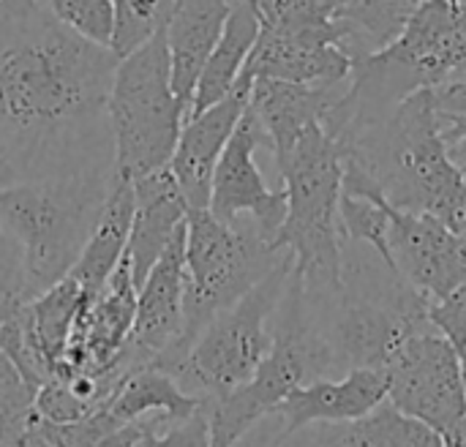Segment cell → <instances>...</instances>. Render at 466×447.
<instances>
[{"mask_svg": "<svg viewBox=\"0 0 466 447\" xmlns=\"http://www.w3.org/2000/svg\"><path fill=\"white\" fill-rule=\"evenodd\" d=\"M117 60L46 0L0 3V158L16 180L115 172L106 104Z\"/></svg>", "mask_w": 466, "mask_h": 447, "instance_id": "cell-1", "label": "cell"}, {"mask_svg": "<svg viewBox=\"0 0 466 447\" xmlns=\"http://www.w3.org/2000/svg\"><path fill=\"white\" fill-rule=\"evenodd\" d=\"M333 139L347 158H358L377 178L382 194L401 210L437 216L466 178L448 156L434 87L407 96L385 117Z\"/></svg>", "mask_w": 466, "mask_h": 447, "instance_id": "cell-2", "label": "cell"}, {"mask_svg": "<svg viewBox=\"0 0 466 447\" xmlns=\"http://www.w3.org/2000/svg\"><path fill=\"white\" fill-rule=\"evenodd\" d=\"M287 216L273 238L276 251H292V279L311 300L344 290L339 202L344 191V150L322 123H314L281 169Z\"/></svg>", "mask_w": 466, "mask_h": 447, "instance_id": "cell-3", "label": "cell"}, {"mask_svg": "<svg viewBox=\"0 0 466 447\" xmlns=\"http://www.w3.org/2000/svg\"><path fill=\"white\" fill-rule=\"evenodd\" d=\"M115 175L16 180L0 188V221L25 251L27 300L71 273L112 191Z\"/></svg>", "mask_w": 466, "mask_h": 447, "instance_id": "cell-4", "label": "cell"}, {"mask_svg": "<svg viewBox=\"0 0 466 447\" xmlns=\"http://www.w3.org/2000/svg\"><path fill=\"white\" fill-rule=\"evenodd\" d=\"M276 320L273 347L251 380L227 396L208 399L213 445H235L246 440L248 432L268 418L292 388L339 374L336 355L319 328V320L311 314V300L292 276L279 303Z\"/></svg>", "mask_w": 466, "mask_h": 447, "instance_id": "cell-5", "label": "cell"}, {"mask_svg": "<svg viewBox=\"0 0 466 447\" xmlns=\"http://www.w3.org/2000/svg\"><path fill=\"white\" fill-rule=\"evenodd\" d=\"M292 265L295 257L287 251V257L259 284H254L229 309L218 311L188 350L169 347L153 361V366L172 374L183 391L210 399L227 396L251 380L273 347L268 320L279 311L292 276Z\"/></svg>", "mask_w": 466, "mask_h": 447, "instance_id": "cell-6", "label": "cell"}, {"mask_svg": "<svg viewBox=\"0 0 466 447\" xmlns=\"http://www.w3.org/2000/svg\"><path fill=\"white\" fill-rule=\"evenodd\" d=\"M106 109L115 172L137 178L172 161L188 107L172 85L167 27L117 60Z\"/></svg>", "mask_w": 466, "mask_h": 447, "instance_id": "cell-7", "label": "cell"}, {"mask_svg": "<svg viewBox=\"0 0 466 447\" xmlns=\"http://www.w3.org/2000/svg\"><path fill=\"white\" fill-rule=\"evenodd\" d=\"M284 257L287 251H276L257 229L227 224L210 208H191L186 221V317L183 336L172 347L188 350L218 311L240 300Z\"/></svg>", "mask_w": 466, "mask_h": 447, "instance_id": "cell-8", "label": "cell"}, {"mask_svg": "<svg viewBox=\"0 0 466 447\" xmlns=\"http://www.w3.org/2000/svg\"><path fill=\"white\" fill-rule=\"evenodd\" d=\"M336 309L328 322H319L336 363L339 374L352 369H382L393 352L415 333L434 328L429 322V295L393 279L382 298L352 290L344 281V290L333 295Z\"/></svg>", "mask_w": 466, "mask_h": 447, "instance_id": "cell-9", "label": "cell"}, {"mask_svg": "<svg viewBox=\"0 0 466 447\" xmlns=\"http://www.w3.org/2000/svg\"><path fill=\"white\" fill-rule=\"evenodd\" d=\"M385 374L388 401L442 437L466 415L461 352L437 328L410 336L388 361Z\"/></svg>", "mask_w": 466, "mask_h": 447, "instance_id": "cell-10", "label": "cell"}, {"mask_svg": "<svg viewBox=\"0 0 466 447\" xmlns=\"http://www.w3.org/2000/svg\"><path fill=\"white\" fill-rule=\"evenodd\" d=\"M268 145L270 139L254 112L246 107L240 123L235 126L218 164L213 172V191H210V210L227 224H238L246 213L254 218V229L273 246V238L287 216V188H268L254 153L257 147Z\"/></svg>", "mask_w": 466, "mask_h": 447, "instance_id": "cell-11", "label": "cell"}, {"mask_svg": "<svg viewBox=\"0 0 466 447\" xmlns=\"http://www.w3.org/2000/svg\"><path fill=\"white\" fill-rule=\"evenodd\" d=\"M388 246L393 273L429 298L448 295L466 279V238L445 227L434 213L393 205Z\"/></svg>", "mask_w": 466, "mask_h": 447, "instance_id": "cell-12", "label": "cell"}, {"mask_svg": "<svg viewBox=\"0 0 466 447\" xmlns=\"http://www.w3.org/2000/svg\"><path fill=\"white\" fill-rule=\"evenodd\" d=\"M186 279L188 273L183 224L137 292V314L126 347L139 366H150L164 350L180 341L186 317Z\"/></svg>", "mask_w": 466, "mask_h": 447, "instance_id": "cell-13", "label": "cell"}, {"mask_svg": "<svg viewBox=\"0 0 466 447\" xmlns=\"http://www.w3.org/2000/svg\"><path fill=\"white\" fill-rule=\"evenodd\" d=\"M251 85H254V79L248 74H240L235 87L221 101L186 117L169 167L188 199V208L210 205L216 164L248 107Z\"/></svg>", "mask_w": 466, "mask_h": 447, "instance_id": "cell-14", "label": "cell"}, {"mask_svg": "<svg viewBox=\"0 0 466 447\" xmlns=\"http://www.w3.org/2000/svg\"><path fill=\"white\" fill-rule=\"evenodd\" d=\"M388 399V374L382 369H352L339 382L311 380L287 393L270 415L281 421V432L270 440L273 445L289 442L300 429L314 423H339L371 412Z\"/></svg>", "mask_w": 466, "mask_h": 447, "instance_id": "cell-15", "label": "cell"}, {"mask_svg": "<svg viewBox=\"0 0 466 447\" xmlns=\"http://www.w3.org/2000/svg\"><path fill=\"white\" fill-rule=\"evenodd\" d=\"M341 93L336 85H306L273 76H257L251 85L248 109L265 128L270 150L276 156L279 175L287 167L298 139L314 126L322 123L328 109Z\"/></svg>", "mask_w": 466, "mask_h": 447, "instance_id": "cell-16", "label": "cell"}, {"mask_svg": "<svg viewBox=\"0 0 466 447\" xmlns=\"http://www.w3.org/2000/svg\"><path fill=\"white\" fill-rule=\"evenodd\" d=\"M131 180H134L137 210H134L126 254L131 259L134 281L139 290L150 268L158 262V257L172 243L177 229L186 224L191 208L169 164L137 175Z\"/></svg>", "mask_w": 466, "mask_h": 447, "instance_id": "cell-17", "label": "cell"}, {"mask_svg": "<svg viewBox=\"0 0 466 447\" xmlns=\"http://www.w3.org/2000/svg\"><path fill=\"white\" fill-rule=\"evenodd\" d=\"M229 11H232L229 0H180L167 25L172 85L188 109H191V98H194L199 74H202L216 41L224 33Z\"/></svg>", "mask_w": 466, "mask_h": 447, "instance_id": "cell-18", "label": "cell"}, {"mask_svg": "<svg viewBox=\"0 0 466 447\" xmlns=\"http://www.w3.org/2000/svg\"><path fill=\"white\" fill-rule=\"evenodd\" d=\"M134 210H137V197H134V180L126 175H115L112 191L98 213V221L76 259V265L71 268L68 276H74L87 298V303H93L109 276L115 273V268L120 265L126 249H128V235H131V221H134Z\"/></svg>", "mask_w": 466, "mask_h": 447, "instance_id": "cell-19", "label": "cell"}, {"mask_svg": "<svg viewBox=\"0 0 466 447\" xmlns=\"http://www.w3.org/2000/svg\"><path fill=\"white\" fill-rule=\"evenodd\" d=\"M292 440L306 445H344V447H440L445 437L429 423L401 412L393 401L377 404L371 412L339 421V423H314L300 429ZM289 440V442H292Z\"/></svg>", "mask_w": 466, "mask_h": 447, "instance_id": "cell-20", "label": "cell"}, {"mask_svg": "<svg viewBox=\"0 0 466 447\" xmlns=\"http://www.w3.org/2000/svg\"><path fill=\"white\" fill-rule=\"evenodd\" d=\"M243 74L306 85H339L352 74V55L339 44H295L259 30Z\"/></svg>", "mask_w": 466, "mask_h": 447, "instance_id": "cell-21", "label": "cell"}, {"mask_svg": "<svg viewBox=\"0 0 466 447\" xmlns=\"http://www.w3.org/2000/svg\"><path fill=\"white\" fill-rule=\"evenodd\" d=\"M85 306H87V298H85L79 281L74 276H66L14 311L27 341L41 355V361L49 366L52 377H55V366H57L60 355L66 352V347L74 336L76 320L85 311Z\"/></svg>", "mask_w": 466, "mask_h": 447, "instance_id": "cell-22", "label": "cell"}, {"mask_svg": "<svg viewBox=\"0 0 466 447\" xmlns=\"http://www.w3.org/2000/svg\"><path fill=\"white\" fill-rule=\"evenodd\" d=\"M259 30H262V22H259V14L254 11V5L248 0H238L229 11L221 38L216 41V46L199 74L188 115L208 109L210 104L221 101L235 87V82L243 74L246 60L259 38Z\"/></svg>", "mask_w": 466, "mask_h": 447, "instance_id": "cell-23", "label": "cell"}, {"mask_svg": "<svg viewBox=\"0 0 466 447\" xmlns=\"http://www.w3.org/2000/svg\"><path fill=\"white\" fill-rule=\"evenodd\" d=\"M205 401H208V396L183 391L172 374H167L164 369L150 363V366L131 371L123 380V385L117 388V393L112 396L106 410L123 426L147 412H167L175 421H183V418L194 415Z\"/></svg>", "mask_w": 466, "mask_h": 447, "instance_id": "cell-24", "label": "cell"}, {"mask_svg": "<svg viewBox=\"0 0 466 447\" xmlns=\"http://www.w3.org/2000/svg\"><path fill=\"white\" fill-rule=\"evenodd\" d=\"M415 8L418 0H341L336 16L350 27V55L377 52L393 44Z\"/></svg>", "mask_w": 466, "mask_h": 447, "instance_id": "cell-25", "label": "cell"}, {"mask_svg": "<svg viewBox=\"0 0 466 447\" xmlns=\"http://www.w3.org/2000/svg\"><path fill=\"white\" fill-rule=\"evenodd\" d=\"M180 0H115V38L112 49L126 57L150 36L169 25Z\"/></svg>", "mask_w": 466, "mask_h": 447, "instance_id": "cell-26", "label": "cell"}, {"mask_svg": "<svg viewBox=\"0 0 466 447\" xmlns=\"http://www.w3.org/2000/svg\"><path fill=\"white\" fill-rule=\"evenodd\" d=\"M35 418V388L0 350V445H22Z\"/></svg>", "mask_w": 466, "mask_h": 447, "instance_id": "cell-27", "label": "cell"}, {"mask_svg": "<svg viewBox=\"0 0 466 447\" xmlns=\"http://www.w3.org/2000/svg\"><path fill=\"white\" fill-rule=\"evenodd\" d=\"M52 14L87 41L112 46L115 0H46Z\"/></svg>", "mask_w": 466, "mask_h": 447, "instance_id": "cell-28", "label": "cell"}, {"mask_svg": "<svg viewBox=\"0 0 466 447\" xmlns=\"http://www.w3.org/2000/svg\"><path fill=\"white\" fill-rule=\"evenodd\" d=\"M22 303H27L25 251L11 229L0 221V314L11 317Z\"/></svg>", "mask_w": 466, "mask_h": 447, "instance_id": "cell-29", "label": "cell"}, {"mask_svg": "<svg viewBox=\"0 0 466 447\" xmlns=\"http://www.w3.org/2000/svg\"><path fill=\"white\" fill-rule=\"evenodd\" d=\"M429 322L453 341L459 352L466 350V279L448 295L429 300Z\"/></svg>", "mask_w": 466, "mask_h": 447, "instance_id": "cell-30", "label": "cell"}, {"mask_svg": "<svg viewBox=\"0 0 466 447\" xmlns=\"http://www.w3.org/2000/svg\"><path fill=\"white\" fill-rule=\"evenodd\" d=\"M440 120H442V137H445L448 156L466 175V112H442L440 109Z\"/></svg>", "mask_w": 466, "mask_h": 447, "instance_id": "cell-31", "label": "cell"}, {"mask_svg": "<svg viewBox=\"0 0 466 447\" xmlns=\"http://www.w3.org/2000/svg\"><path fill=\"white\" fill-rule=\"evenodd\" d=\"M437 218H442L445 227H451L456 235L466 238V178L464 183H461V188H459V191L445 202V208L437 213Z\"/></svg>", "mask_w": 466, "mask_h": 447, "instance_id": "cell-32", "label": "cell"}, {"mask_svg": "<svg viewBox=\"0 0 466 447\" xmlns=\"http://www.w3.org/2000/svg\"><path fill=\"white\" fill-rule=\"evenodd\" d=\"M434 104L442 112H466V82H442L434 87Z\"/></svg>", "mask_w": 466, "mask_h": 447, "instance_id": "cell-33", "label": "cell"}, {"mask_svg": "<svg viewBox=\"0 0 466 447\" xmlns=\"http://www.w3.org/2000/svg\"><path fill=\"white\" fill-rule=\"evenodd\" d=\"M445 445H466V415L445 434Z\"/></svg>", "mask_w": 466, "mask_h": 447, "instance_id": "cell-34", "label": "cell"}, {"mask_svg": "<svg viewBox=\"0 0 466 447\" xmlns=\"http://www.w3.org/2000/svg\"><path fill=\"white\" fill-rule=\"evenodd\" d=\"M8 183H16V178H14V172L8 169V164L0 158V188H3V186H8Z\"/></svg>", "mask_w": 466, "mask_h": 447, "instance_id": "cell-35", "label": "cell"}, {"mask_svg": "<svg viewBox=\"0 0 466 447\" xmlns=\"http://www.w3.org/2000/svg\"><path fill=\"white\" fill-rule=\"evenodd\" d=\"M461 371H464V391H466V350L461 352Z\"/></svg>", "mask_w": 466, "mask_h": 447, "instance_id": "cell-36", "label": "cell"}, {"mask_svg": "<svg viewBox=\"0 0 466 447\" xmlns=\"http://www.w3.org/2000/svg\"><path fill=\"white\" fill-rule=\"evenodd\" d=\"M3 320H5V317H3V314H0V322H3Z\"/></svg>", "mask_w": 466, "mask_h": 447, "instance_id": "cell-37", "label": "cell"}, {"mask_svg": "<svg viewBox=\"0 0 466 447\" xmlns=\"http://www.w3.org/2000/svg\"><path fill=\"white\" fill-rule=\"evenodd\" d=\"M0 3H3V0H0Z\"/></svg>", "mask_w": 466, "mask_h": 447, "instance_id": "cell-38", "label": "cell"}]
</instances>
